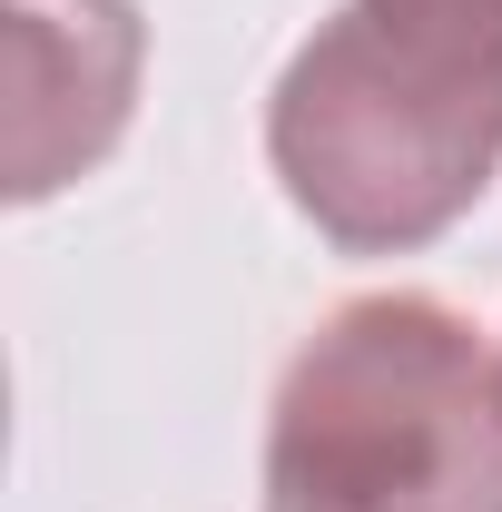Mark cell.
<instances>
[{
  "label": "cell",
  "instance_id": "cell-1",
  "mask_svg": "<svg viewBox=\"0 0 502 512\" xmlns=\"http://www.w3.org/2000/svg\"><path fill=\"white\" fill-rule=\"evenodd\" d=\"M266 158L325 247H434L502 178V50L384 0H345L276 79Z\"/></svg>",
  "mask_w": 502,
  "mask_h": 512
},
{
  "label": "cell",
  "instance_id": "cell-2",
  "mask_svg": "<svg viewBox=\"0 0 502 512\" xmlns=\"http://www.w3.org/2000/svg\"><path fill=\"white\" fill-rule=\"evenodd\" d=\"M266 512H502V355L443 296H355L286 355Z\"/></svg>",
  "mask_w": 502,
  "mask_h": 512
},
{
  "label": "cell",
  "instance_id": "cell-3",
  "mask_svg": "<svg viewBox=\"0 0 502 512\" xmlns=\"http://www.w3.org/2000/svg\"><path fill=\"white\" fill-rule=\"evenodd\" d=\"M138 0H10V197L89 178L138 99Z\"/></svg>",
  "mask_w": 502,
  "mask_h": 512
},
{
  "label": "cell",
  "instance_id": "cell-4",
  "mask_svg": "<svg viewBox=\"0 0 502 512\" xmlns=\"http://www.w3.org/2000/svg\"><path fill=\"white\" fill-rule=\"evenodd\" d=\"M394 10H424V20H453V30H473V40H493V50H502V0H394Z\"/></svg>",
  "mask_w": 502,
  "mask_h": 512
}]
</instances>
